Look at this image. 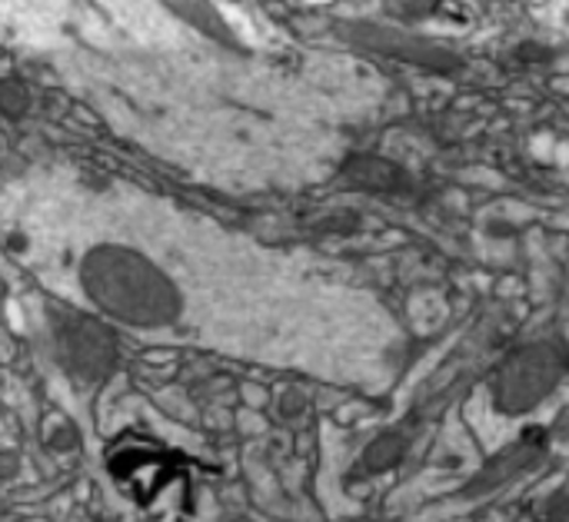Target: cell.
<instances>
[{"label":"cell","instance_id":"obj_1","mask_svg":"<svg viewBox=\"0 0 569 522\" xmlns=\"http://www.w3.org/2000/svg\"><path fill=\"white\" fill-rule=\"evenodd\" d=\"M80 287L97 310L133 327H167L183 310L170 273L127 243L90 247L80 260Z\"/></svg>","mask_w":569,"mask_h":522},{"label":"cell","instance_id":"obj_2","mask_svg":"<svg viewBox=\"0 0 569 522\" xmlns=\"http://www.w3.org/2000/svg\"><path fill=\"white\" fill-rule=\"evenodd\" d=\"M563 367L567 360L557 347H530L503 367L497 400L503 403V410H513V413L527 410L557 387V380L563 377Z\"/></svg>","mask_w":569,"mask_h":522},{"label":"cell","instance_id":"obj_3","mask_svg":"<svg viewBox=\"0 0 569 522\" xmlns=\"http://www.w3.org/2000/svg\"><path fill=\"white\" fill-rule=\"evenodd\" d=\"M63 357L80 377H97L113 363V340L90 320H73L63 333Z\"/></svg>","mask_w":569,"mask_h":522},{"label":"cell","instance_id":"obj_4","mask_svg":"<svg viewBox=\"0 0 569 522\" xmlns=\"http://www.w3.org/2000/svg\"><path fill=\"white\" fill-rule=\"evenodd\" d=\"M167 10H173L180 20H187L190 27H197L200 33L207 37H217V40H230V30L223 23V17L217 13L213 0H160Z\"/></svg>","mask_w":569,"mask_h":522}]
</instances>
